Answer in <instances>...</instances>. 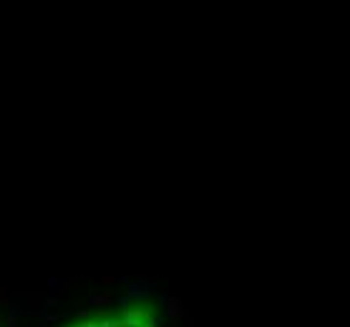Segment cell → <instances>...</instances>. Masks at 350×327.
Masks as SVG:
<instances>
[{"mask_svg": "<svg viewBox=\"0 0 350 327\" xmlns=\"http://www.w3.org/2000/svg\"><path fill=\"white\" fill-rule=\"evenodd\" d=\"M78 327H156V322L141 312H124V315H106L89 320Z\"/></svg>", "mask_w": 350, "mask_h": 327, "instance_id": "cell-1", "label": "cell"}]
</instances>
